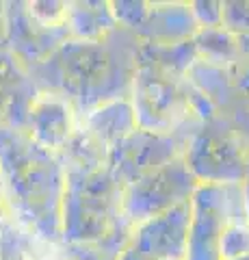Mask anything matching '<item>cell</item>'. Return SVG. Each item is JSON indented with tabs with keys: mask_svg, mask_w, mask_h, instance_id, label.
<instances>
[{
	"mask_svg": "<svg viewBox=\"0 0 249 260\" xmlns=\"http://www.w3.org/2000/svg\"><path fill=\"white\" fill-rule=\"evenodd\" d=\"M197 22L191 11V3H150L146 22L139 32L148 37V44L175 46L193 42L197 35Z\"/></svg>",
	"mask_w": 249,
	"mask_h": 260,
	"instance_id": "9c48e42d",
	"label": "cell"
},
{
	"mask_svg": "<svg viewBox=\"0 0 249 260\" xmlns=\"http://www.w3.org/2000/svg\"><path fill=\"white\" fill-rule=\"evenodd\" d=\"M191 202L130 228L117 260H187Z\"/></svg>",
	"mask_w": 249,
	"mask_h": 260,
	"instance_id": "8992f818",
	"label": "cell"
},
{
	"mask_svg": "<svg viewBox=\"0 0 249 260\" xmlns=\"http://www.w3.org/2000/svg\"><path fill=\"white\" fill-rule=\"evenodd\" d=\"M249 254V217L247 210L232 217L221 241V260H234Z\"/></svg>",
	"mask_w": 249,
	"mask_h": 260,
	"instance_id": "7c38bea8",
	"label": "cell"
},
{
	"mask_svg": "<svg viewBox=\"0 0 249 260\" xmlns=\"http://www.w3.org/2000/svg\"><path fill=\"white\" fill-rule=\"evenodd\" d=\"M0 172L15 223L28 232L35 228L37 237L46 239L44 223H50V215L61 223L67 172L59 167L54 154L7 124H0ZM50 228L59 234L52 223Z\"/></svg>",
	"mask_w": 249,
	"mask_h": 260,
	"instance_id": "6da1fadb",
	"label": "cell"
},
{
	"mask_svg": "<svg viewBox=\"0 0 249 260\" xmlns=\"http://www.w3.org/2000/svg\"><path fill=\"white\" fill-rule=\"evenodd\" d=\"M33 260H78V258L69 256V254H61V251H39V249H35Z\"/></svg>",
	"mask_w": 249,
	"mask_h": 260,
	"instance_id": "2e32d148",
	"label": "cell"
},
{
	"mask_svg": "<svg viewBox=\"0 0 249 260\" xmlns=\"http://www.w3.org/2000/svg\"><path fill=\"white\" fill-rule=\"evenodd\" d=\"M193 46H195L199 61L217 65V68L232 70L245 61V52H243L240 39L234 35V32H230L226 26L199 28L197 35L193 37Z\"/></svg>",
	"mask_w": 249,
	"mask_h": 260,
	"instance_id": "8fae6325",
	"label": "cell"
},
{
	"mask_svg": "<svg viewBox=\"0 0 249 260\" xmlns=\"http://www.w3.org/2000/svg\"><path fill=\"white\" fill-rule=\"evenodd\" d=\"M26 13L46 30L67 28V3H26Z\"/></svg>",
	"mask_w": 249,
	"mask_h": 260,
	"instance_id": "4fadbf2b",
	"label": "cell"
},
{
	"mask_svg": "<svg viewBox=\"0 0 249 260\" xmlns=\"http://www.w3.org/2000/svg\"><path fill=\"white\" fill-rule=\"evenodd\" d=\"M191 11L195 15L199 28H217L223 26V3H191Z\"/></svg>",
	"mask_w": 249,
	"mask_h": 260,
	"instance_id": "5bb4252c",
	"label": "cell"
},
{
	"mask_svg": "<svg viewBox=\"0 0 249 260\" xmlns=\"http://www.w3.org/2000/svg\"><path fill=\"white\" fill-rule=\"evenodd\" d=\"M238 213H245L243 184L199 182L191 198L187 260H221L223 234Z\"/></svg>",
	"mask_w": 249,
	"mask_h": 260,
	"instance_id": "277c9868",
	"label": "cell"
},
{
	"mask_svg": "<svg viewBox=\"0 0 249 260\" xmlns=\"http://www.w3.org/2000/svg\"><path fill=\"white\" fill-rule=\"evenodd\" d=\"M243 195H245V210H247V217H249V178L243 182Z\"/></svg>",
	"mask_w": 249,
	"mask_h": 260,
	"instance_id": "e0dca14e",
	"label": "cell"
},
{
	"mask_svg": "<svg viewBox=\"0 0 249 260\" xmlns=\"http://www.w3.org/2000/svg\"><path fill=\"white\" fill-rule=\"evenodd\" d=\"M80 130L111 156V150L119 141L139 130V121H136L132 102L115 98V100H104L89 113H85L80 117Z\"/></svg>",
	"mask_w": 249,
	"mask_h": 260,
	"instance_id": "ba28073f",
	"label": "cell"
},
{
	"mask_svg": "<svg viewBox=\"0 0 249 260\" xmlns=\"http://www.w3.org/2000/svg\"><path fill=\"white\" fill-rule=\"evenodd\" d=\"M197 186L199 182L193 176L189 165L184 162V156L175 158L124 186V219L132 228L136 223L148 221L152 217H158L175 206L191 202Z\"/></svg>",
	"mask_w": 249,
	"mask_h": 260,
	"instance_id": "5b68a950",
	"label": "cell"
},
{
	"mask_svg": "<svg viewBox=\"0 0 249 260\" xmlns=\"http://www.w3.org/2000/svg\"><path fill=\"white\" fill-rule=\"evenodd\" d=\"M234 260H249V254L247 256H240V258H234Z\"/></svg>",
	"mask_w": 249,
	"mask_h": 260,
	"instance_id": "ac0fdd59",
	"label": "cell"
},
{
	"mask_svg": "<svg viewBox=\"0 0 249 260\" xmlns=\"http://www.w3.org/2000/svg\"><path fill=\"white\" fill-rule=\"evenodd\" d=\"M115 24L111 3H67V30L78 42L100 44Z\"/></svg>",
	"mask_w": 249,
	"mask_h": 260,
	"instance_id": "30bf717a",
	"label": "cell"
},
{
	"mask_svg": "<svg viewBox=\"0 0 249 260\" xmlns=\"http://www.w3.org/2000/svg\"><path fill=\"white\" fill-rule=\"evenodd\" d=\"M65 172L67 180L61 208L63 237L78 243H98L106 239L115 230L117 219H124V186L117 182L109 167L95 172H80V169H65Z\"/></svg>",
	"mask_w": 249,
	"mask_h": 260,
	"instance_id": "7a4b0ae2",
	"label": "cell"
},
{
	"mask_svg": "<svg viewBox=\"0 0 249 260\" xmlns=\"http://www.w3.org/2000/svg\"><path fill=\"white\" fill-rule=\"evenodd\" d=\"M22 130L39 148L59 156L65 154L80 130V117L65 93L42 91L30 100Z\"/></svg>",
	"mask_w": 249,
	"mask_h": 260,
	"instance_id": "52a82bcc",
	"label": "cell"
},
{
	"mask_svg": "<svg viewBox=\"0 0 249 260\" xmlns=\"http://www.w3.org/2000/svg\"><path fill=\"white\" fill-rule=\"evenodd\" d=\"M184 162L197 182L243 184L249 178V152L245 137L226 113L199 121L189 135Z\"/></svg>",
	"mask_w": 249,
	"mask_h": 260,
	"instance_id": "3957f363",
	"label": "cell"
},
{
	"mask_svg": "<svg viewBox=\"0 0 249 260\" xmlns=\"http://www.w3.org/2000/svg\"><path fill=\"white\" fill-rule=\"evenodd\" d=\"M226 115L234 121V126L240 130V135L245 137L247 152H249V104H245L243 100H238L234 107H232V113H226Z\"/></svg>",
	"mask_w": 249,
	"mask_h": 260,
	"instance_id": "9a60e30c",
	"label": "cell"
}]
</instances>
